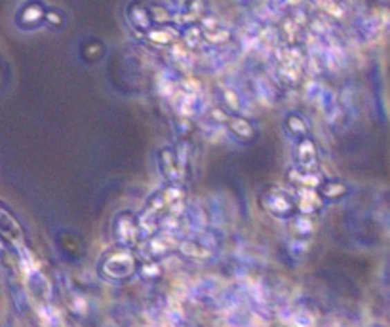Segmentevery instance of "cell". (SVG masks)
<instances>
[{
  "label": "cell",
  "mask_w": 390,
  "mask_h": 327,
  "mask_svg": "<svg viewBox=\"0 0 390 327\" xmlns=\"http://www.w3.org/2000/svg\"><path fill=\"white\" fill-rule=\"evenodd\" d=\"M59 327H71V326H65V324H62V326H59Z\"/></svg>",
  "instance_id": "ab89813d"
},
{
  "label": "cell",
  "mask_w": 390,
  "mask_h": 327,
  "mask_svg": "<svg viewBox=\"0 0 390 327\" xmlns=\"http://www.w3.org/2000/svg\"><path fill=\"white\" fill-rule=\"evenodd\" d=\"M44 23L50 25V27H54V29H57V27H62L63 25V14L59 10H55V8H48Z\"/></svg>",
  "instance_id": "e575fe53"
},
{
  "label": "cell",
  "mask_w": 390,
  "mask_h": 327,
  "mask_svg": "<svg viewBox=\"0 0 390 327\" xmlns=\"http://www.w3.org/2000/svg\"><path fill=\"white\" fill-rule=\"evenodd\" d=\"M253 90H255V97L259 99L261 105H272V101H275V90H272V86L268 84V80L265 78H255L253 80Z\"/></svg>",
  "instance_id": "cb8c5ba5"
},
{
  "label": "cell",
  "mask_w": 390,
  "mask_h": 327,
  "mask_svg": "<svg viewBox=\"0 0 390 327\" xmlns=\"http://www.w3.org/2000/svg\"><path fill=\"white\" fill-rule=\"evenodd\" d=\"M176 2L177 8H181V10H187V6L191 4V0H174Z\"/></svg>",
  "instance_id": "f35d334b"
},
{
  "label": "cell",
  "mask_w": 390,
  "mask_h": 327,
  "mask_svg": "<svg viewBox=\"0 0 390 327\" xmlns=\"http://www.w3.org/2000/svg\"><path fill=\"white\" fill-rule=\"evenodd\" d=\"M316 4L329 14L331 17H337V19H341L344 15V4L341 0H316Z\"/></svg>",
  "instance_id": "f546056e"
},
{
  "label": "cell",
  "mask_w": 390,
  "mask_h": 327,
  "mask_svg": "<svg viewBox=\"0 0 390 327\" xmlns=\"http://www.w3.org/2000/svg\"><path fill=\"white\" fill-rule=\"evenodd\" d=\"M324 198L316 189H299L297 190V212L301 215H313L322 207Z\"/></svg>",
  "instance_id": "4fadbf2b"
},
{
  "label": "cell",
  "mask_w": 390,
  "mask_h": 327,
  "mask_svg": "<svg viewBox=\"0 0 390 327\" xmlns=\"http://www.w3.org/2000/svg\"><path fill=\"white\" fill-rule=\"evenodd\" d=\"M171 103H174L176 113L181 118H189V120L194 118V116H198L204 111V97H202V93H191V91H185L181 88L171 97Z\"/></svg>",
  "instance_id": "8992f818"
},
{
  "label": "cell",
  "mask_w": 390,
  "mask_h": 327,
  "mask_svg": "<svg viewBox=\"0 0 390 327\" xmlns=\"http://www.w3.org/2000/svg\"><path fill=\"white\" fill-rule=\"evenodd\" d=\"M179 242H181V240H177V234L164 230L162 234L151 236V238L139 247V251H141V255H143L147 261H154V259L164 257V255H168L171 250L179 247Z\"/></svg>",
  "instance_id": "277c9868"
},
{
  "label": "cell",
  "mask_w": 390,
  "mask_h": 327,
  "mask_svg": "<svg viewBox=\"0 0 390 327\" xmlns=\"http://www.w3.org/2000/svg\"><path fill=\"white\" fill-rule=\"evenodd\" d=\"M284 321L290 327H314L316 316L306 308H293V310H288V316H284Z\"/></svg>",
  "instance_id": "d6986e66"
},
{
  "label": "cell",
  "mask_w": 390,
  "mask_h": 327,
  "mask_svg": "<svg viewBox=\"0 0 390 327\" xmlns=\"http://www.w3.org/2000/svg\"><path fill=\"white\" fill-rule=\"evenodd\" d=\"M290 181L297 185L299 189H318L322 187V175L316 171H303V169H291Z\"/></svg>",
  "instance_id": "ac0fdd59"
},
{
  "label": "cell",
  "mask_w": 390,
  "mask_h": 327,
  "mask_svg": "<svg viewBox=\"0 0 390 327\" xmlns=\"http://www.w3.org/2000/svg\"><path fill=\"white\" fill-rule=\"evenodd\" d=\"M326 90L324 86H322L320 82H316V80H313V82H308L306 84V88H305V95H306V99H310V101H318L320 99V95H322V91Z\"/></svg>",
  "instance_id": "d590c367"
},
{
  "label": "cell",
  "mask_w": 390,
  "mask_h": 327,
  "mask_svg": "<svg viewBox=\"0 0 390 327\" xmlns=\"http://www.w3.org/2000/svg\"><path fill=\"white\" fill-rule=\"evenodd\" d=\"M227 324H229V327H253V314L242 310V308H236L227 316Z\"/></svg>",
  "instance_id": "f1b7e54d"
},
{
  "label": "cell",
  "mask_w": 390,
  "mask_h": 327,
  "mask_svg": "<svg viewBox=\"0 0 390 327\" xmlns=\"http://www.w3.org/2000/svg\"><path fill=\"white\" fill-rule=\"evenodd\" d=\"M138 270V261L136 255L126 247L111 251L107 257L101 263V272L105 274L111 280H126L131 274Z\"/></svg>",
  "instance_id": "6da1fadb"
},
{
  "label": "cell",
  "mask_w": 390,
  "mask_h": 327,
  "mask_svg": "<svg viewBox=\"0 0 390 327\" xmlns=\"http://www.w3.org/2000/svg\"><path fill=\"white\" fill-rule=\"evenodd\" d=\"M139 234H141V228H139V221L133 213L120 212L116 215L113 221V236H115L118 247H126V250L136 247L139 242Z\"/></svg>",
  "instance_id": "7a4b0ae2"
},
{
  "label": "cell",
  "mask_w": 390,
  "mask_h": 327,
  "mask_svg": "<svg viewBox=\"0 0 390 327\" xmlns=\"http://www.w3.org/2000/svg\"><path fill=\"white\" fill-rule=\"evenodd\" d=\"M158 167H160V174L164 175L166 181L177 183L181 179L179 166H177V154L176 151H171L169 147H164V149L158 152Z\"/></svg>",
  "instance_id": "7c38bea8"
},
{
  "label": "cell",
  "mask_w": 390,
  "mask_h": 327,
  "mask_svg": "<svg viewBox=\"0 0 390 327\" xmlns=\"http://www.w3.org/2000/svg\"><path fill=\"white\" fill-rule=\"evenodd\" d=\"M0 236L12 243H21L24 240V228L10 212L0 205Z\"/></svg>",
  "instance_id": "9c48e42d"
},
{
  "label": "cell",
  "mask_w": 390,
  "mask_h": 327,
  "mask_svg": "<svg viewBox=\"0 0 390 327\" xmlns=\"http://www.w3.org/2000/svg\"><path fill=\"white\" fill-rule=\"evenodd\" d=\"M316 105L320 109L322 116H324V120L329 122V124H333V122L341 116V101L337 97L335 91H331L329 88L322 91L320 99L316 101Z\"/></svg>",
  "instance_id": "8fae6325"
},
{
  "label": "cell",
  "mask_w": 390,
  "mask_h": 327,
  "mask_svg": "<svg viewBox=\"0 0 390 327\" xmlns=\"http://www.w3.org/2000/svg\"><path fill=\"white\" fill-rule=\"evenodd\" d=\"M263 207L276 219H291L293 213L297 212V200H293L290 192L276 187L263 196Z\"/></svg>",
  "instance_id": "3957f363"
},
{
  "label": "cell",
  "mask_w": 390,
  "mask_h": 327,
  "mask_svg": "<svg viewBox=\"0 0 390 327\" xmlns=\"http://www.w3.org/2000/svg\"><path fill=\"white\" fill-rule=\"evenodd\" d=\"M179 86H181V82H177L174 75L168 73V71H162L158 78H156V88H158V93H160L162 97H174L176 91L179 90Z\"/></svg>",
  "instance_id": "44dd1931"
},
{
  "label": "cell",
  "mask_w": 390,
  "mask_h": 327,
  "mask_svg": "<svg viewBox=\"0 0 390 327\" xmlns=\"http://www.w3.org/2000/svg\"><path fill=\"white\" fill-rule=\"evenodd\" d=\"M223 99H225L227 109L232 111V113H242V111H245L244 97H242V93H240L236 88H232V86L223 88Z\"/></svg>",
  "instance_id": "7402d4cb"
},
{
  "label": "cell",
  "mask_w": 390,
  "mask_h": 327,
  "mask_svg": "<svg viewBox=\"0 0 390 327\" xmlns=\"http://www.w3.org/2000/svg\"><path fill=\"white\" fill-rule=\"evenodd\" d=\"M333 327H343V326H333Z\"/></svg>",
  "instance_id": "60d3db41"
},
{
  "label": "cell",
  "mask_w": 390,
  "mask_h": 327,
  "mask_svg": "<svg viewBox=\"0 0 390 327\" xmlns=\"http://www.w3.org/2000/svg\"><path fill=\"white\" fill-rule=\"evenodd\" d=\"M158 196L162 198V202H164V205H166V209H169L171 205L183 202L185 190H183V187H179L177 183H171V185H168L166 189L158 192Z\"/></svg>",
  "instance_id": "603a6c76"
},
{
  "label": "cell",
  "mask_w": 390,
  "mask_h": 327,
  "mask_svg": "<svg viewBox=\"0 0 390 327\" xmlns=\"http://www.w3.org/2000/svg\"><path fill=\"white\" fill-rule=\"evenodd\" d=\"M139 272H141V276L147 278V280H149V278H156V276H160V265H158L156 261H149V263H145V265L141 266Z\"/></svg>",
  "instance_id": "8d00e7d4"
},
{
  "label": "cell",
  "mask_w": 390,
  "mask_h": 327,
  "mask_svg": "<svg viewBox=\"0 0 390 327\" xmlns=\"http://www.w3.org/2000/svg\"><path fill=\"white\" fill-rule=\"evenodd\" d=\"M227 129L232 136L238 137V139H244V141H252L255 133H257L252 122L248 120L245 116H240V114L230 116L229 122H227Z\"/></svg>",
  "instance_id": "9a60e30c"
},
{
  "label": "cell",
  "mask_w": 390,
  "mask_h": 327,
  "mask_svg": "<svg viewBox=\"0 0 390 327\" xmlns=\"http://www.w3.org/2000/svg\"><path fill=\"white\" fill-rule=\"evenodd\" d=\"M189 152H191V147L187 143H181L179 147H177V166H179V174H181V177L185 175V171H187V166H189Z\"/></svg>",
  "instance_id": "d6a6232c"
},
{
  "label": "cell",
  "mask_w": 390,
  "mask_h": 327,
  "mask_svg": "<svg viewBox=\"0 0 390 327\" xmlns=\"http://www.w3.org/2000/svg\"><path fill=\"white\" fill-rule=\"evenodd\" d=\"M181 37V32L176 25H156L153 29L147 32V38L156 46H174L177 42V38Z\"/></svg>",
  "instance_id": "5bb4252c"
},
{
  "label": "cell",
  "mask_w": 390,
  "mask_h": 327,
  "mask_svg": "<svg viewBox=\"0 0 390 327\" xmlns=\"http://www.w3.org/2000/svg\"><path fill=\"white\" fill-rule=\"evenodd\" d=\"M286 128L290 131V136L299 137V139H303V137H306V133H308V124H306L305 118L297 113L288 114V118H286Z\"/></svg>",
  "instance_id": "d4e9b609"
},
{
  "label": "cell",
  "mask_w": 390,
  "mask_h": 327,
  "mask_svg": "<svg viewBox=\"0 0 390 327\" xmlns=\"http://www.w3.org/2000/svg\"><path fill=\"white\" fill-rule=\"evenodd\" d=\"M204 40V29L202 25H196V23H191L189 27H185L183 30V44L191 50V48H196Z\"/></svg>",
  "instance_id": "83f0119b"
},
{
  "label": "cell",
  "mask_w": 390,
  "mask_h": 327,
  "mask_svg": "<svg viewBox=\"0 0 390 327\" xmlns=\"http://www.w3.org/2000/svg\"><path fill=\"white\" fill-rule=\"evenodd\" d=\"M183 219L185 225L191 228L192 232H202L207 225L206 212H204V207L200 204H196V202L187 205V212H185Z\"/></svg>",
  "instance_id": "2e32d148"
},
{
  "label": "cell",
  "mask_w": 390,
  "mask_h": 327,
  "mask_svg": "<svg viewBox=\"0 0 390 327\" xmlns=\"http://www.w3.org/2000/svg\"><path fill=\"white\" fill-rule=\"evenodd\" d=\"M202 128V133L206 137L207 141H217V139H221L225 136V131H227V126H223V124H217V122H207V124H202L200 126Z\"/></svg>",
  "instance_id": "4dcf8cb0"
},
{
  "label": "cell",
  "mask_w": 390,
  "mask_h": 327,
  "mask_svg": "<svg viewBox=\"0 0 390 327\" xmlns=\"http://www.w3.org/2000/svg\"><path fill=\"white\" fill-rule=\"evenodd\" d=\"M139 228H141V234L145 236H154L158 234V230L162 228V215L158 212H154L151 207H145L143 213L138 217Z\"/></svg>",
  "instance_id": "e0dca14e"
},
{
  "label": "cell",
  "mask_w": 390,
  "mask_h": 327,
  "mask_svg": "<svg viewBox=\"0 0 390 327\" xmlns=\"http://www.w3.org/2000/svg\"><path fill=\"white\" fill-rule=\"evenodd\" d=\"M346 185L341 181H326L322 183L320 187V194L322 198H326V200H339V198L346 196Z\"/></svg>",
  "instance_id": "484cf974"
},
{
  "label": "cell",
  "mask_w": 390,
  "mask_h": 327,
  "mask_svg": "<svg viewBox=\"0 0 390 327\" xmlns=\"http://www.w3.org/2000/svg\"><path fill=\"white\" fill-rule=\"evenodd\" d=\"M291 228L297 238H308L314 232V221L310 219V215H297L291 221Z\"/></svg>",
  "instance_id": "4316f807"
},
{
  "label": "cell",
  "mask_w": 390,
  "mask_h": 327,
  "mask_svg": "<svg viewBox=\"0 0 390 327\" xmlns=\"http://www.w3.org/2000/svg\"><path fill=\"white\" fill-rule=\"evenodd\" d=\"M149 10H151V17H153V21L156 25H166L171 19V15L166 10V6H162V4H151Z\"/></svg>",
  "instance_id": "1f68e13d"
},
{
  "label": "cell",
  "mask_w": 390,
  "mask_h": 327,
  "mask_svg": "<svg viewBox=\"0 0 390 327\" xmlns=\"http://www.w3.org/2000/svg\"><path fill=\"white\" fill-rule=\"evenodd\" d=\"M204 38H206L210 44H223L230 38V32L227 29H215V30H204Z\"/></svg>",
  "instance_id": "836d02e7"
},
{
  "label": "cell",
  "mask_w": 390,
  "mask_h": 327,
  "mask_svg": "<svg viewBox=\"0 0 390 327\" xmlns=\"http://www.w3.org/2000/svg\"><path fill=\"white\" fill-rule=\"evenodd\" d=\"M179 251L181 255L187 259H196V261H206V259L214 257V250L212 245L202 242L198 238H185L179 242Z\"/></svg>",
  "instance_id": "30bf717a"
},
{
  "label": "cell",
  "mask_w": 390,
  "mask_h": 327,
  "mask_svg": "<svg viewBox=\"0 0 390 327\" xmlns=\"http://www.w3.org/2000/svg\"><path fill=\"white\" fill-rule=\"evenodd\" d=\"M48 8L40 0H27L16 14V25L24 30H32L44 23Z\"/></svg>",
  "instance_id": "5b68a950"
},
{
  "label": "cell",
  "mask_w": 390,
  "mask_h": 327,
  "mask_svg": "<svg viewBox=\"0 0 390 327\" xmlns=\"http://www.w3.org/2000/svg\"><path fill=\"white\" fill-rule=\"evenodd\" d=\"M126 17H128V23L131 25V29L138 30V32H143V35H147V32L154 27L153 17H151V10H149V6H145L141 0H133V2L128 4V8H126Z\"/></svg>",
  "instance_id": "52a82bcc"
},
{
  "label": "cell",
  "mask_w": 390,
  "mask_h": 327,
  "mask_svg": "<svg viewBox=\"0 0 390 327\" xmlns=\"http://www.w3.org/2000/svg\"><path fill=\"white\" fill-rule=\"evenodd\" d=\"M37 318L42 327H59L62 326V314L52 304L42 303L37 308Z\"/></svg>",
  "instance_id": "ffe728a7"
},
{
  "label": "cell",
  "mask_w": 390,
  "mask_h": 327,
  "mask_svg": "<svg viewBox=\"0 0 390 327\" xmlns=\"http://www.w3.org/2000/svg\"><path fill=\"white\" fill-rule=\"evenodd\" d=\"M86 308H88V303H86L84 297L77 295L75 299H73V310L78 312V314H84Z\"/></svg>",
  "instance_id": "74e56055"
},
{
  "label": "cell",
  "mask_w": 390,
  "mask_h": 327,
  "mask_svg": "<svg viewBox=\"0 0 390 327\" xmlns=\"http://www.w3.org/2000/svg\"><path fill=\"white\" fill-rule=\"evenodd\" d=\"M295 158L303 171H314L318 166V149L310 137H303L295 149Z\"/></svg>",
  "instance_id": "ba28073f"
}]
</instances>
